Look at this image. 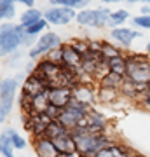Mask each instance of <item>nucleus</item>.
<instances>
[{"instance_id":"a878e982","label":"nucleus","mask_w":150,"mask_h":157,"mask_svg":"<svg viewBox=\"0 0 150 157\" xmlns=\"http://www.w3.org/2000/svg\"><path fill=\"white\" fill-rule=\"evenodd\" d=\"M6 133L9 135V138H11L12 145H14V148H16V150H21V148H25V147H26V140L21 136V133H19V131L9 128Z\"/></svg>"},{"instance_id":"c85d7f7f","label":"nucleus","mask_w":150,"mask_h":157,"mask_svg":"<svg viewBox=\"0 0 150 157\" xmlns=\"http://www.w3.org/2000/svg\"><path fill=\"white\" fill-rule=\"evenodd\" d=\"M136 105L138 107H141L143 110H147V112H150V93H145V94H140L138 98H136Z\"/></svg>"},{"instance_id":"f257e3e1","label":"nucleus","mask_w":150,"mask_h":157,"mask_svg":"<svg viewBox=\"0 0 150 157\" xmlns=\"http://www.w3.org/2000/svg\"><path fill=\"white\" fill-rule=\"evenodd\" d=\"M25 35L26 33H25L23 25L4 23L0 28V52H2V56L14 54L19 47H23Z\"/></svg>"},{"instance_id":"f704fd0d","label":"nucleus","mask_w":150,"mask_h":157,"mask_svg":"<svg viewBox=\"0 0 150 157\" xmlns=\"http://www.w3.org/2000/svg\"><path fill=\"white\" fill-rule=\"evenodd\" d=\"M145 52H147V54H148V58H150V40L147 42V47H145Z\"/></svg>"},{"instance_id":"dca6fc26","label":"nucleus","mask_w":150,"mask_h":157,"mask_svg":"<svg viewBox=\"0 0 150 157\" xmlns=\"http://www.w3.org/2000/svg\"><path fill=\"white\" fill-rule=\"evenodd\" d=\"M44 17V11H40L37 7H30L25 12H21V17H19V25H32V23L39 21Z\"/></svg>"},{"instance_id":"2f4dec72","label":"nucleus","mask_w":150,"mask_h":157,"mask_svg":"<svg viewBox=\"0 0 150 157\" xmlns=\"http://www.w3.org/2000/svg\"><path fill=\"white\" fill-rule=\"evenodd\" d=\"M16 2H21L23 6H26L28 9H30V7H33V6H35V0H16Z\"/></svg>"},{"instance_id":"0eeeda50","label":"nucleus","mask_w":150,"mask_h":157,"mask_svg":"<svg viewBox=\"0 0 150 157\" xmlns=\"http://www.w3.org/2000/svg\"><path fill=\"white\" fill-rule=\"evenodd\" d=\"M141 37L138 30L134 28H128V26H119V28H113L110 32V39L115 42L117 45H121V47H126L128 49L129 45L133 44L134 39H138Z\"/></svg>"},{"instance_id":"20e7f679","label":"nucleus","mask_w":150,"mask_h":157,"mask_svg":"<svg viewBox=\"0 0 150 157\" xmlns=\"http://www.w3.org/2000/svg\"><path fill=\"white\" fill-rule=\"evenodd\" d=\"M17 80H19L17 77H7L0 84V121H6V117L12 110L16 91H17V86H19Z\"/></svg>"},{"instance_id":"58836bf2","label":"nucleus","mask_w":150,"mask_h":157,"mask_svg":"<svg viewBox=\"0 0 150 157\" xmlns=\"http://www.w3.org/2000/svg\"><path fill=\"white\" fill-rule=\"evenodd\" d=\"M80 157H87V155H84V154H82V155H80Z\"/></svg>"},{"instance_id":"7ed1b4c3","label":"nucleus","mask_w":150,"mask_h":157,"mask_svg":"<svg viewBox=\"0 0 150 157\" xmlns=\"http://www.w3.org/2000/svg\"><path fill=\"white\" fill-rule=\"evenodd\" d=\"M63 45V40L61 37L54 32H45L44 35H40L37 44L28 51V58L30 61H35V59H42L45 54H49L51 51L54 49H60Z\"/></svg>"},{"instance_id":"5701e85b","label":"nucleus","mask_w":150,"mask_h":157,"mask_svg":"<svg viewBox=\"0 0 150 157\" xmlns=\"http://www.w3.org/2000/svg\"><path fill=\"white\" fill-rule=\"evenodd\" d=\"M14 145H12L11 138L6 131L0 135V152H2V157H14Z\"/></svg>"},{"instance_id":"4c0bfd02","label":"nucleus","mask_w":150,"mask_h":157,"mask_svg":"<svg viewBox=\"0 0 150 157\" xmlns=\"http://www.w3.org/2000/svg\"><path fill=\"white\" fill-rule=\"evenodd\" d=\"M0 2H12V4H14V2H16V0H0Z\"/></svg>"},{"instance_id":"423d86ee","label":"nucleus","mask_w":150,"mask_h":157,"mask_svg":"<svg viewBox=\"0 0 150 157\" xmlns=\"http://www.w3.org/2000/svg\"><path fill=\"white\" fill-rule=\"evenodd\" d=\"M47 100H49L51 105H54V107L63 110L73 100V89L63 87V86H60V87H49L47 89Z\"/></svg>"},{"instance_id":"aec40b11","label":"nucleus","mask_w":150,"mask_h":157,"mask_svg":"<svg viewBox=\"0 0 150 157\" xmlns=\"http://www.w3.org/2000/svg\"><path fill=\"white\" fill-rule=\"evenodd\" d=\"M119 93H121V96L128 98V100H136V98H138L136 84H134V80H131V78H128V77L124 78V82H122V86H121Z\"/></svg>"},{"instance_id":"a211bd4d","label":"nucleus","mask_w":150,"mask_h":157,"mask_svg":"<svg viewBox=\"0 0 150 157\" xmlns=\"http://www.w3.org/2000/svg\"><path fill=\"white\" fill-rule=\"evenodd\" d=\"M129 19V12L126 9H119V11H112L110 12V21H108V26L112 30L113 28H119V26H122L124 23Z\"/></svg>"},{"instance_id":"473e14b6","label":"nucleus","mask_w":150,"mask_h":157,"mask_svg":"<svg viewBox=\"0 0 150 157\" xmlns=\"http://www.w3.org/2000/svg\"><path fill=\"white\" fill-rule=\"evenodd\" d=\"M140 12H141V14H145V16H147V14H150V6L143 4V6H141V9H140Z\"/></svg>"},{"instance_id":"1a4fd4ad","label":"nucleus","mask_w":150,"mask_h":157,"mask_svg":"<svg viewBox=\"0 0 150 157\" xmlns=\"http://www.w3.org/2000/svg\"><path fill=\"white\" fill-rule=\"evenodd\" d=\"M126 77L134 80V82H145V84H148L150 82V63L138 65V63L128 61V73H126Z\"/></svg>"},{"instance_id":"e433bc0d","label":"nucleus","mask_w":150,"mask_h":157,"mask_svg":"<svg viewBox=\"0 0 150 157\" xmlns=\"http://www.w3.org/2000/svg\"><path fill=\"white\" fill-rule=\"evenodd\" d=\"M141 4H147V6H150V0H140Z\"/></svg>"},{"instance_id":"9d476101","label":"nucleus","mask_w":150,"mask_h":157,"mask_svg":"<svg viewBox=\"0 0 150 157\" xmlns=\"http://www.w3.org/2000/svg\"><path fill=\"white\" fill-rule=\"evenodd\" d=\"M33 148L37 157H58L60 155V150L56 148L54 141L44 136V138H37L33 140Z\"/></svg>"},{"instance_id":"6e6552de","label":"nucleus","mask_w":150,"mask_h":157,"mask_svg":"<svg viewBox=\"0 0 150 157\" xmlns=\"http://www.w3.org/2000/svg\"><path fill=\"white\" fill-rule=\"evenodd\" d=\"M73 98L91 108L98 101V89H94L93 84H79L77 87H73Z\"/></svg>"},{"instance_id":"b1692460","label":"nucleus","mask_w":150,"mask_h":157,"mask_svg":"<svg viewBox=\"0 0 150 157\" xmlns=\"http://www.w3.org/2000/svg\"><path fill=\"white\" fill-rule=\"evenodd\" d=\"M101 56L105 58V59H113V58H121L124 56V52L115 44H112V42H103V49H101Z\"/></svg>"},{"instance_id":"f3484780","label":"nucleus","mask_w":150,"mask_h":157,"mask_svg":"<svg viewBox=\"0 0 150 157\" xmlns=\"http://www.w3.org/2000/svg\"><path fill=\"white\" fill-rule=\"evenodd\" d=\"M51 6H61V7H70L73 11H82L91 4V0H49Z\"/></svg>"},{"instance_id":"9b49d317","label":"nucleus","mask_w":150,"mask_h":157,"mask_svg":"<svg viewBox=\"0 0 150 157\" xmlns=\"http://www.w3.org/2000/svg\"><path fill=\"white\" fill-rule=\"evenodd\" d=\"M61 52H63V59H61V65L67 68H77L82 65V59L84 56L75 51L70 44H63L61 45Z\"/></svg>"},{"instance_id":"ddd939ff","label":"nucleus","mask_w":150,"mask_h":157,"mask_svg":"<svg viewBox=\"0 0 150 157\" xmlns=\"http://www.w3.org/2000/svg\"><path fill=\"white\" fill-rule=\"evenodd\" d=\"M54 145L56 148L60 150V154H67V152H77V145H75V140H73L72 133H67V135L60 136V138H54Z\"/></svg>"},{"instance_id":"f03ea898","label":"nucleus","mask_w":150,"mask_h":157,"mask_svg":"<svg viewBox=\"0 0 150 157\" xmlns=\"http://www.w3.org/2000/svg\"><path fill=\"white\" fill-rule=\"evenodd\" d=\"M110 9L100 7V9H82L77 12L75 21L80 26H89V28H105L110 21Z\"/></svg>"},{"instance_id":"72a5a7b5","label":"nucleus","mask_w":150,"mask_h":157,"mask_svg":"<svg viewBox=\"0 0 150 157\" xmlns=\"http://www.w3.org/2000/svg\"><path fill=\"white\" fill-rule=\"evenodd\" d=\"M119 2H122V0H103V4H119Z\"/></svg>"},{"instance_id":"4be33fe9","label":"nucleus","mask_w":150,"mask_h":157,"mask_svg":"<svg viewBox=\"0 0 150 157\" xmlns=\"http://www.w3.org/2000/svg\"><path fill=\"white\" fill-rule=\"evenodd\" d=\"M67 133H70V131H68L60 121H52V122L47 126V133H45V136L51 138V140H54V138H60V136L67 135Z\"/></svg>"},{"instance_id":"cd10ccee","label":"nucleus","mask_w":150,"mask_h":157,"mask_svg":"<svg viewBox=\"0 0 150 157\" xmlns=\"http://www.w3.org/2000/svg\"><path fill=\"white\" fill-rule=\"evenodd\" d=\"M68 44L72 45L75 51H79L82 56H86L89 52V40H84V39H73L72 42H68Z\"/></svg>"},{"instance_id":"f8f14e48","label":"nucleus","mask_w":150,"mask_h":157,"mask_svg":"<svg viewBox=\"0 0 150 157\" xmlns=\"http://www.w3.org/2000/svg\"><path fill=\"white\" fill-rule=\"evenodd\" d=\"M124 78L126 77H122V75H117V73L108 72L105 77H101L100 80H98V87H106V89L119 91L121 86H122V82H124Z\"/></svg>"},{"instance_id":"7c9ffc66","label":"nucleus","mask_w":150,"mask_h":157,"mask_svg":"<svg viewBox=\"0 0 150 157\" xmlns=\"http://www.w3.org/2000/svg\"><path fill=\"white\" fill-rule=\"evenodd\" d=\"M101 49H103V42L101 40H89V52L101 54Z\"/></svg>"},{"instance_id":"6ab92c4d","label":"nucleus","mask_w":150,"mask_h":157,"mask_svg":"<svg viewBox=\"0 0 150 157\" xmlns=\"http://www.w3.org/2000/svg\"><path fill=\"white\" fill-rule=\"evenodd\" d=\"M108 67H110V72L112 73H117V75L126 77V73H128V61H126V58H124V56L108 59Z\"/></svg>"},{"instance_id":"412c9836","label":"nucleus","mask_w":150,"mask_h":157,"mask_svg":"<svg viewBox=\"0 0 150 157\" xmlns=\"http://www.w3.org/2000/svg\"><path fill=\"white\" fill-rule=\"evenodd\" d=\"M119 91L115 89H106V87H98V101L105 103V105H110V103H115L119 100Z\"/></svg>"},{"instance_id":"39448f33","label":"nucleus","mask_w":150,"mask_h":157,"mask_svg":"<svg viewBox=\"0 0 150 157\" xmlns=\"http://www.w3.org/2000/svg\"><path fill=\"white\" fill-rule=\"evenodd\" d=\"M75 17H77V12L70 9V7L51 6L47 7V11H44V19L52 26H67Z\"/></svg>"},{"instance_id":"393cba45","label":"nucleus","mask_w":150,"mask_h":157,"mask_svg":"<svg viewBox=\"0 0 150 157\" xmlns=\"http://www.w3.org/2000/svg\"><path fill=\"white\" fill-rule=\"evenodd\" d=\"M0 17L7 23L16 17V7L12 2H0Z\"/></svg>"},{"instance_id":"c756f323","label":"nucleus","mask_w":150,"mask_h":157,"mask_svg":"<svg viewBox=\"0 0 150 157\" xmlns=\"http://www.w3.org/2000/svg\"><path fill=\"white\" fill-rule=\"evenodd\" d=\"M45 59H49V61L52 63H58V65H61V59H63V52H61V47L60 49H54V51H51L49 54H45Z\"/></svg>"},{"instance_id":"2eb2a0df","label":"nucleus","mask_w":150,"mask_h":157,"mask_svg":"<svg viewBox=\"0 0 150 157\" xmlns=\"http://www.w3.org/2000/svg\"><path fill=\"white\" fill-rule=\"evenodd\" d=\"M47 26H49V23L45 21L44 17H42V19H39V21L32 23V25H23L25 33H26V35H32V37H40V35H44Z\"/></svg>"},{"instance_id":"4468645a","label":"nucleus","mask_w":150,"mask_h":157,"mask_svg":"<svg viewBox=\"0 0 150 157\" xmlns=\"http://www.w3.org/2000/svg\"><path fill=\"white\" fill-rule=\"evenodd\" d=\"M58 121H60V122H61L63 126L68 129V131H73V129H77L79 126H80V122H82V121H80V119H79L73 112H70L68 108H63V112L60 113Z\"/></svg>"},{"instance_id":"c9c22d12","label":"nucleus","mask_w":150,"mask_h":157,"mask_svg":"<svg viewBox=\"0 0 150 157\" xmlns=\"http://www.w3.org/2000/svg\"><path fill=\"white\" fill-rule=\"evenodd\" d=\"M126 2H128V4H131V6H133V4H136V2H140V0H126Z\"/></svg>"},{"instance_id":"bb28decb","label":"nucleus","mask_w":150,"mask_h":157,"mask_svg":"<svg viewBox=\"0 0 150 157\" xmlns=\"http://www.w3.org/2000/svg\"><path fill=\"white\" fill-rule=\"evenodd\" d=\"M131 25H134L140 30H150V14H140V16L131 19Z\"/></svg>"}]
</instances>
